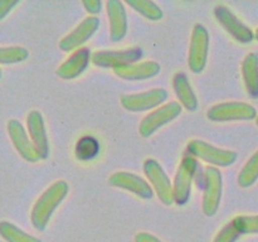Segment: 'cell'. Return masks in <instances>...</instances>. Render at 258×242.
<instances>
[{"instance_id":"cell-1","label":"cell","mask_w":258,"mask_h":242,"mask_svg":"<svg viewBox=\"0 0 258 242\" xmlns=\"http://www.w3.org/2000/svg\"><path fill=\"white\" fill-rule=\"evenodd\" d=\"M68 187L66 180H57L48 187L42 196L37 199L30 213L32 223L38 231H43L47 227L53 212L63 202L68 194Z\"/></svg>"},{"instance_id":"cell-2","label":"cell","mask_w":258,"mask_h":242,"mask_svg":"<svg viewBox=\"0 0 258 242\" xmlns=\"http://www.w3.org/2000/svg\"><path fill=\"white\" fill-rule=\"evenodd\" d=\"M188 151L194 158L202 159L212 166H229L236 163L237 153L233 150L217 148L204 140H190L188 144Z\"/></svg>"},{"instance_id":"cell-3","label":"cell","mask_w":258,"mask_h":242,"mask_svg":"<svg viewBox=\"0 0 258 242\" xmlns=\"http://www.w3.org/2000/svg\"><path fill=\"white\" fill-rule=\"evenodd\" d=\"M207 117L214 123L249 121L257 118V110L249 103L232 101L212 106L207 112Z\"/></svg>"},{"instance_id":"cell-4","label":"cell","mask_w":258,"mask_h":242,"mask_svg":"<svg viewBox=\"0 0 258 242\" xmlns=\"http://www.w3.org/2000/svg\"><path fill=\"white\" fill-rule=\"evenodd\" d=\"M203 212L206 216L212 217L218 212L223 192L222 173L216 166L206 168L203 175Z\"/></svg>"},{"instance_id":"cell-5","label":"cell","mask_w":258,"mask_h":242,"mask_svg":"<svg viewBox=\"0 0 258 242\" xmlns=\"http://www.w3.org/2000/svg\"><path fill=\"white\" fill-rule=\"evenodd\" d=\"M209 50V33L203 24H196L193 28L189 45L188 67L193 73L198 75L206 68Z\"/></svg>"},{"instance_id":"cell-6","label":"cell","mask_w":258,"mask_h":242,"mask_svg":"<svg viewBox=\"0 0 258 242\" xmlns=\"http://www.w3.org/2000/svg\"><path fill=\"white\" fill-rule=\"evenodd\" d=\"M144 173L146 178L153 186L154 192L158 194L159 201L165 206L175 203L174 202V192L171 182L166 173L164 171L163 166L159 164L158 160L149 158L144 161Z\"/></svg>"},{"instance_id":"cell-7","label":"cell","mask_w":258,"mask_h":242,"mask_svg":"<svg viewBox=\"0 0 258 242\" xmlns=\"http://www.w3.org/2000/svg\"><path fill=\"white\" fill-rule=\"evenodd\" d=\"M181 113V105L179 102H168L151 111L143 118L139 125V134L143 138H149L166 124L175 120Z\"/></svg>"},{"instance_id":"cell-8","label":"cell","mask_w":258,"mask_h":242,"mask_svg":"<svg viewBox=\"0 0 258 242\" xmlns=\"http://www.w3.org/2000/svg\"><path fill=\"white\" fill-rule=\"evenodd\" d=\"M143 49L140 47H131L126 49H103L97 50L92 54V63L102 68H117L122 66L138 63L143 57Z\"/></svg>"},{"instance_id":"cell-9","label":"cell","mask_w":258,"mask_h":242,"mask_svg":"<svg viewBox=\"0 0 258 242\" xmlns=\"http://www.w3.org/2000/svg\"><path fill=\"white\" fill-rule=\"evenodd\" d=\"M197 166H198V163H197L196 158L191 155L184 156L183 160L179 164L173 183L174 202L178 206H184L189 201Z\"/></svg>"},{"instance_id":"cell-10","label":"cell","mask_w":258,"mask_h":242,"mask_svg":"<svg viewBox=\"0 0 258 242\" xmlns=\"http://www.w3.org/2000/svg\"><path fill=\"white\" fill-rule=\"evenodd\" d=\"M214 15L219 24L224 28V30L229 35H232L237 42L247 44L256 38L253 30L247 27L244 23H242V20L238 19L234 13L226 5H217L214 8Z\"/></svg>"},{"instance_id":"cell-11","label":"cell","mask_w":258,"mask_h":242,"mask_svg":"<svg viewBox=\"0 0 258 242\" xmlns=\"http://www.w3.org/2000/svg\"><path fill=\"white\" fill-rule=\"evenodd\" d=\"M168 92L164 88H153L141 93H131V95L121 96L120 101L123 108L131 112H141L151 108L158 107L159 105L166 101Z\"/></svg>"},{"instance_id":"cell-12","label":"cell","mask_w":258,"mask_h":242,"mask_svg":"<svg viewBox=\"0 0 258 242\" xmlns=\"http://www.w3.org/2000/svg\"><path fill=\"white\" fill-rule=\"evenodd\" d=\"M7 129L13 145L24 160L29 161V163H37L39 159H42L28 131H25V129L23 128L19 121L12 118V120L8 121Z\"/></svg>"},{"instance_id":"cell-13","label":"cell","mask_w":258,"mask_h":242,"mask_svg":"<svg viewBox=\"0 0 258 242\" xmlns=\"http://www.w3.org/2000/svg\"><path fill=\"white\" fill-rule=\"evenodd\" d=\"M98 27H100V19L97 17L85 18L70 34L62 38L58 47L63 52H72L75 49H80L81 45L85 44L95 34Z\"/></svg>"},{"instance_id":"cell-14","label":"cell","mask_w":258,"mask_h":242,"mask_svg":"<svg viewBox=\"0 0 258 242\" xmlns=\"http://www.w3.org/2000/svg\"><path fill=\"white\" fill-rule=\"evenodd\" d=\"M110 186L125 189L143 199H150L154 196V189L141 176L128 171H116L108 178Z\"/></svg>"},{"instance_id":"cell-15","label":"cell","mask_w":258,"mask_h":242,"mask_svg":"<svg viewBox=\"0 0 258 242\" xmlns=\"http://www.w3.org/2000/svg\"><path fill=\"white\" fill-rule=\"evenodd\" d=\"M106 12L110 24V37L113 42H120L127 33V14L123 3L120 0H108Z\"/></svg>"},{"instance_id":"cell-16","label":"cell","mask_w":258,"mask_h":242,"mask_svg":"<svg viewBox=\"0 0 258 242\" xmlns=\"http://www.w3.org/2000/svg\"><path fill=\"white\" fill-rule=\"evenodd\" d=\"M28 134L32 139L33 144L39 151L42 159L48 158L49 155V141H48L47 131H45L44 118L38 110H33L27 116Z\"/></svg>"},{"instance_id":"cell-17","label":"cell","mask_w":258,"mask_h":242,"mask_svg":"<svg viewBox=\"0 0 258 242\" xmlns=\"http://www.w3.org/2000/svg\"><path fill=\"white\" fill-rule=\"evenodd\" d=\"M91 59V50L88 48H80L57 68L55 73L63 80H73L85 72Z\"/></svg>"},{"instance_id":"cell-18","label":"cell","mask_w":258,"mask_h":242,"mask_svg":"<svg viewBox=\"0 0 258 242\" xmlns=\"http://www.w3.org/2000/svg\"><path fill=\"white\" fill-rule=\"evenodd\" d=\"M118 78L125 81H141L153 78L160 72V65L154 60H145L141 63L122 66L113 70Z\"/></svg>"},{"instance_id":"cell-19","label":"cell","mask_w":258,"mask_h":242,"mask_svg":"<svg viewBox=\"0 0 258 242\" xmlns=\"http://www.w3.org/2000/svg\"><path fill=\"white\" fill-rule=\"evenodd\" d=\"M173 87L179 103L188 111H196L198 107V98H197L185 73L178 72L174 76Z\"/></svg>"},{"instance_id":"cell-20","label":"cell","mask_w":258,"mask_h":242,"mask_svg":"<svg viewBox=\"0 0 258 242\" xmlns=\"http://www.w3.org/2000/svg\"><path fill=\"white\" fill-rule=\"evenodd\" d=\"M242 77L251 97H258V54L248 53L242 62Z\"/></svg>"},{"instance_id":"cell-21","label":"cell","mask_w":258,"mask_h":242,"mask_svg":"<svg viewBox=\"0 0 258 242\" xmlns=\"http://www.w3.org/2000/svg\"><path fill=\"white\" fill-rule=\"evenodd\" d=\"M0 234L7 242H40L39 238L18 228L8 221L0 223Z\"/></svg>"},{"instance_id":"cell-22","label":"cell","mask_w":258,"mask_h":242,"mask_svg":"<svg viewBox=\"0 0 258 242\" xmlns=\"http://www.w3.org/2000/svg\"><path fill=\"white\" fill-rule=\"evenodd\" d=\"M100 151V144L92 136H83L76 144V158L81 161H87L95 158Z\"/></svg>"},{"instance_id":"cell-23","label":"cell","mask_w":258,"mask_h":242,"mask_svg":"<svg viewBox=\"0 0 258 242\" xmlns=\"http://www.w3.org/2000/svg\"><path fill=\"white\" fill-rule=\"evenodd\" d=\"M258 179V150L247 160L238 174V184L242 188L253 186Z\"/></svg>"},{"instance_id":"cell-24","label":"cell","mask_w":258,"mask_h":242,"mask_svg":"<svg viewBox=\"0 0 258 242\" xmlns=\"http://www.w3.org/2000/svg\"><path fill=\"white\" fill-rule=\"evenodd\" d=\"M126 4L133 8L134 10H136L139 14L148 18V19L154 20V22L160 20L164 15L161 8L154 2H148V0H127Z\"/></svg>"},{"instance_id":"cell-25","label":"cell","mask_w":258,"mask_h":242,"mask_svg":"<svg viewBox=\"0 0 258 242\" xmlns=\"http://www.w3.org/2000/svg\"><path fill=\"white\" fill-rule=\"evenodd\" d=\"M29 55L27 48L13 45V47L0 48V63L2 65H14L25 60Z\"/></svg>"},{"instance_id":"cell-26","label":"cell","mask_w":258,"mask_h":242,"mask_svg":"<svg viewBox=\"0 0 258 242\" xmlns=\"http://www.w3.org/2000/svg\"><path fill=\"white\" fill-rule=\"evenodd\" d=\"M232 223L241 234L258 233V216H237Z\"/></svg>"},{"instance_id":"cell-27","label":"cell","mask_w":258,"mask_h":242,"mask_svg":"<svg viewBox=\"0 0 258 242\" xmlns=\"http://www.w3.org/2000/svg\"><path fill=\"white\" fill-rule=\"evenodd\" d=\"M239 232L237 231L236 227L233 226V223H228L227 226H224L223 228L219 231V233L217 234L214 242H236L237 238L239 237Z\"/></svg>"},{"instance_id":"cell-28","label":"cell","mask_w":258,"mask_h":242,"mask_svg":"<svg viewBox=\"0 0 258 242\" xmlns=\"http://www.w3.org/2000/svg\"><path fill=\"white\" fill-rule=\"evenodd\" d=\"M82 4L85 9L90 13L91 17L98 14L102 9V2H100V0H85V2H82Z\"/></svg>"},{"instance_id":"cell-29","label":"cell","mask_w":258,"mask_h":242,"mask_svg":"<svg viewBox=\"0 0 258 242\" xmlns=\"http://www.w3.org/2000/svg\"><path fill=\"white\" fill-rule=\"evenodd\" d=\"M18 0H0V19H4L5 15L18 5Z\"/></svg>"},{"instance_id":"cell-30","label":"cell","mask_w":258,"mask_h":242,"mask_svg":"<svg viewBox=\"0 0 258 242\" xmlns=\"http://www.w3.org/2000/svg\"><path fill=\"white\" fill-rule=\"evenodd\" d=\"M135 242H161L158 237L148 233V232H139L135 236Z\"/></svg>"},{"instance_id":"cell-31","label":"cell","mask_w":258,"mask_h":242,"mask_svg":"<svg viewBox=\"0 0 258 242\" xmlns=\"http://www.w3.org/2000/svg\"><path fill=\"white\" fill-rule=\"evenodd\" d=\"M254 37H256V39L258 40V29L256 30V32H254Z\"/></svg>"},{"instance_id":"cell-32","label":"cell","mask_w":258,"mask_h":242,"mask_svg":"<svg viewBox=\"0 0 258 242\" xmlns=\"http://www.w3.org/2000/svg\"><path fill=\"white\" fill-rule=\"evenodd\" d=\"M256 124H257V126H258V116H257V118H256Z\"/></svg>"}]
</instances>
